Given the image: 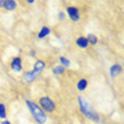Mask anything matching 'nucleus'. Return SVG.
<instances>
[{
    "instance_id": "6",
    "label": "nucleus",
    "mask_w": 124,
    "mask_h": 124,
    "mask_svg": "<svg viewBox=\"0 0 124 124\" xmlns=\"http://www.w3.org/2000/svg\"><path fill=\"white\" fill-rule=\"evenodd\" d=\"M46 68V63L44 59H35V62H34V65H32V72H35L37 75H39L42 70Z\"/></svg>"
},
{
    "instance_id": "4",
    "label": "nucleus",
    "mask_w": 124,
    "mask_h": 124,
    "mask_svg": "<svg viewBox=\"0 0 124 124\" xmlns=\"http://www.w3.org/2000/svg\"><path fill=\"white\" fill-rule=\"evenodd\" d=\"M65 16H68V17H69L70 21L78 23V21H80L82 13H80V8L76 7V6H68V7L65 8Z\"/></svg>"
},
{
    "instance_id": "18",
    "label": "nucleus",
    "mask_w": 124,
    "mask_h": 124,
    "mask_svg": "<svg viewBox=\"0 0 124 124\" xmlns=\"http://www.w3.org/2000/svg\"><path fill=\"white\" fill-rule=\"evenodd\" d=\"M58 18H59V21H65V18H66L65 13H63V11H59V13H58Z\"/></svg>"
},
{
    "instance_id": "11",
    "label": "nucleus",
    "mask_w": 124,
    "mask_h": 124,
    "mask_svg": "<svg viewBox=\"0 0 124 124\" xmlns=\"http://www.w3.org/2000/svg\"><path fill=\"white\" fill-rule=\"evenodd\" d=\"M123 72V66L120 63H113L110 66V78H116L117 75H120Z\"/></svg>"
},
{
    "instance_id": "21",
    "label": "nucleus",
    "mask_w": 124,
    "mask_h": 124,
    "mask_svg": "<svg viewBox=\"0 0 124 124\" xmlns=\"http://www.w3.org/2000/svg\"><path fill=\"white\" fill-rule=\"evenodd\" d=\"M3 3H4V0H0V7H3Z\"/></svg>"
},
{
    "instance_id": "2",
    "label": "nucleus",
    "mask_w": 124,
    "mask_h": 124,
    "mask_svg": "<svg viewBox=\"0 0 124 124\" xmlns=\"http://www.w3.org/2000/svg\"><path fill=\"white\" fill-rule=\"evenodd\" d=\"M37 104L39 106V108L48 114V113H54L55 110H56V104H55V101L52 97H49V96H41L38 100H37Z\"/></svg>"
},
{
    "instance_id": "7",
    "label": "nucleus",
    "mask_w": 124,
    "mask_h": 124,
    "mask_svg": "<svg viewBox=\"0 0 124 124\" xmlns=\"http://www.w3.org/2000/svg\"><path fill=\"white\" fill-rule=\"evenodd\" d=\"M37 78H38V75H37L35 72L27 70V72H24V75H23V80L25 82V83H32V82L37 80Z\"/></svg>"
},
{
    "instance_id": "1",
    "label": "nucleus",
    "mask_w": 124,
    "mask_h": 124,
    "mask_svg": "<svg viewBox=\"0 0 124 124\" xmlns=\"http://www.w3.org/2000/svg\"><path fill=\"white\" fill-rule=\"evenodd\" d=\"M25 106H27V108H28L31 117L35 120V123L37 124H46V121H48V116H46L45 113L39 108V106L35 103V101L25 100Z\"/></svg>"
},
{
    "instance_id": "8",
    "label": "nucleus",
    "mask_w": 124,
    "mask_h": 124,
    "mask_svg": "<svg viewBox=\"0 0 124 124\" xmlns=\"http://www.w3.org/2000/svg\"><path fill=\"white\" fill-rule=\"evenodd\" d=\"M17 1L16 0H4V3H3V10H6L8 13H11V11H14L16 8H17Z\"/></svg>"
},
{
    "instance_id": "14",
    "label": "nucleus",
    "mask_w": 124,
    "mask_h": 124,
    "mask_svg": "<svg viewBox=\"0 0 124 124\" xmlns=\"http://www.w3.org/2000/svg\"><path fill=\"white\" fill-rule=\"evenodd\" d=\"M52 73H54L55 76H61V75H63V73H65V68H63V66H61L59 63H56L55 66H52Z\"/></svg>"
},
{
    "instance_id": "9",
    "label": "nucleus",
    "mask_w": 124,
    "mask_h": 124,
    "mask_svg": "<svg viewBox=\"0 0 124 124\" xmlns=\"http://www.w3.org/2000/svg\"><path fill=\"white\" fill-rule=\"evenodd\" d=\"M75 44H76L78 48H80V49H87L89 48V42H87V39H86V35H79L75 41Z\"/></svg>"
},
{
    "instance_id": "10",
    "label": "nucleus",
    "mask_w": 124,
    "mask_h": 124,
    "mask_svg": "<svg viewBox=\"0 0 124 124\" xmlns=\"http://www.w3.org/2000/svg\"><path fill=\"white\" fill-rule=\"evenodd\" d=\"M87 86H89V80H87L86 78H80V79L76 82V90L79 93H82V92H85L86 89H87Z\"/></svg>"
},
{
    "instance_id": "20",
    "label": "nucleus",
    "mask_w": 124,
    "mask_h": 124,
    "mask_svg": "<svg viewBox=\"0 0 124 124\" xmlns=\"http://www.w3.org/2000/svg\"><path fill=\"white\" fill-rule=\"evenodd\" d=\"M0 124H13V123H11V121H8L7 118H6V120H1V123H0Z\"/></svg>"
},
{
    "instance_id": "15",
    "label": "nucleus",
    "mask_w": 124,
    "mask_h": 124,
    "mask_svg": "<svg viewBox=\"0 0 124 124\" xmlns=\"http://www.w3.org/2000/svg\"><path fill=\"white\" fill-rule=\"evenodd\" d=\"M59 65H61V66H63V68L66 69V68H69L72 63H70V61L66 58V56H59Z\"/></svg>"
},
{
    "instance_id": "3",
    "label": "nucleus",
    "mask_w": 124,
    "mask_h": 124,
    "mask_svg": "<svg viewBox=\"0 0 124 124\" xmlns=\"http://www.w3.org/2000/svg\"><path fill=\"white\" fill-rule=\"evenodd\" d=\"M76 100H78V106H79L80 113H82V114H83V116H85L87 120H90V116H92V113L94 111V110L92 108V106H90V103L87 101V99L79 94Z\"/></svg>"
},
{
    "instance_id": "12",
    "label": "nucleus",
    "mask_w": 124,
    "mask_h": 124,
    "mask_svg": "<svg viewBox=\"0 0 124 124\" xmlns=\"http://www.w3.org/2000/svg\"><path fill=\"white\" fill-rule=\"evenodd\" d=\"M51 34V27H48V25H44L41 30L38 31V34H37V38L38 39H42L45 38V37H48Z\"/></svg>"
},
{
    "instance_id": "5",
    "label": "nucleus",
    "mask_w": 124,
    "mask_h": 124,
    "mask_svg": "<svg viewBox=\"0 0 124 124\" xmlns=\"http://www.w3.org/2000/svg\"><path fill=\"white\" fill-rule=\"evenodd\" d=\"M8 68H10L11 72H14V73H20L23 70V59H21V56L11 58V61L8 63Z\"/></svg>"
},
{
    "instance_id": "17",
    "label": "nucleus",
    "mask_w": 124,
    "mask_h": 124,
    "mask_svg": "<svg viewBox=\"0 0 124 124\" xmlns=\"http://www.w3.org/2000/svg\"><path fill=\"white\" fill-rule=\"evenodd\" d=\"M90 120H92L93 123H100V121H101V117H100V114L94 110V111L92 113V116H90Z\"/></svg>"
},
{
    "instance_id": "13",
    "label": "nucleus",
    "mask_w": 124,
    "mask_h": 124,
    "mask_svg": "<svg viewBox=\"0 0 124 124\" xmlns=\"http://www.w3.org/2000/svg\"><path fill=\"white\" fill-rule=\"evenodd\" d=\"M86 39H87V42H89V46L92 45H97V42H99V39H97V37L94 35V34H92V32H89L87 35H86Z\"/></svg>"
},
{
    "instance_id": "16",
    "label": "nucleus",
    "mask_w": 124,
    "mask_h": 124,
    "mask_svg": "<svg viewBox=\"0 0 124 124\" xmlns=\"http://www.w3.org/2000/svg\"><path fill=\"white\" fill-rule=\"evenodd\" d=\"M7 117V111H6V104L0 103V120H6Z\"/></svg>"
},
{
    "instance_id": "19",
    "label": "nucleus",
    "mask_w": 124,
    "mask_h": 124,
    "mask_svg": "<svg viewBox=\"0 0 124 124\" xmlns=\"http://www.w3.org/2000/svg\"><path fill=\"white\" fill-rule=\"evenodd\" d=\"M28 56L35 58V56H37V51H35V49H30V51H28Z\"/></svg>"
}]
</instances>
